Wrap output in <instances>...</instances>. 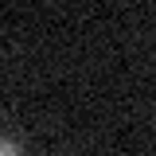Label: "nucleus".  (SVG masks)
<instances>
[{
	"instance_id": "obj_1",
	"label": "nucleus",
	"mask_w": 156,
	"mask_h": 156,
	"mask_svg": "<svg viewBox=\"0 0 156 156\" xmlns=\"http://www.w3.org/2000/svg\"><path fill=\"white\" fill-rule=\"evenodd\" d=\"M0 156H23V152H20L12 140H0Z\"/></svg>"
}]
</instances>
